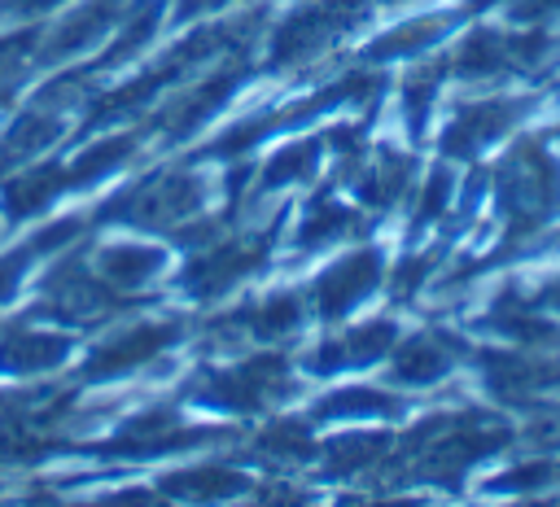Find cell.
I'll use <instances>...</instances> for the list:
<instances>
[{"mask_svg":"<svg viewBox=\"0 0 560 507\" xmlns=\"http://www.w3.org/2000/svg\"><path fill=\"white\" fill-rule=\"evenodd\" d=\"M547 52H551V39H547L542 26H525V31H512V26H472L442 57V66H446V79L494 83L503 74L534 70Z\"/></svg>","mask_w":560,"mask_h":507,"instance_id":"7","label":"cell"},{"mask_svg":"<svg viewBox=\"0 0 560 507\" xmlns=\"http://www.w3.org/2000/svg\"><path fill=\"white\" fill-rule=\"evenodd\" d=\"M0 236H4V219H0Z\"/></svg>","mask_w":560,"mask_h":507,"instance_id":"30","label":"cell"},{"mask_svg":"<svg viewBox=\"0 0 560 507\" xmlns=\"http://www.w3.org/2000/svg\"><path fill=\"white\" fill-rule=\"evenodd\" d=\"M503 9L516 26H547L551 17H560V0H503Z\"/></svg>","mask_w":560,"mask_h":507,"instance_id":"27","label":"cell"},{"mask_svg":"<svg viewBox=\"0 0 560 507\" xmlns=\"http://www.w3.org/2000/svg\"><path fill=\"white\" fill-rule=\"evenodd\" d=\"M385 284V254L381 245H354L346 254H337L306 288L311 315H319L324 323H341L350 315H359Z\"/></svg>","mask_w":560,"mask_h":507,"instance_id":"11","label":"cell"},{"mask_svg":"<svg viewBox=\"0 0 560 507\" xmlns=\"http://www.w3.org/2000/svg\"><path fill=\"white\" fill-rule=\"evenodd\" d=\"M258 455L276 463H306L315 459V433L311 420H276L258 428Z\"/></svg>","mask_w":560,"mask_h":507,"instance_id":"25","label":"cell"},{"mask_svg":"<svg viewBox=\"0 0 560 507\" xmlns=\"http://www.w3.org/2000/svg\"><path fill=\"white\" fill-rule=\"evenodd\" d=\"M389 433H376V424H354L346 433H337L319 455V468L324 476H337V481H354V476H368L381 459H389Z\"/></svg>","mask_w":560,"mask_h":507,"instance_id":"23","label":"cell"},{"mask_svg":"<svg viewBox=\"0 0 560 507\" xmlns=\"http://www.w3.org/2000/svg\"><path fill=\"white\" fill-rule=\"evenodd\" d=\"M494 192L508 223V245L534 240L560 214V157L538 135L512 140L494 170Z\"/></svg>","mask_w":560,"mask_h":507,"instance_id":"3","label":"cell"},{"mask_svg":"<svg viewBox=\"0 0 560 507\" xmlns=\"http://www.w3.org/2000/svg\"><path fill=\"white\" fill-rule=\"evenodd\" d=\"M214 437H219L214 428L188 424L175 406H144V411H131L127 420L114 424L101 455H109V459H166V455L192 450L197 441H214Z\"/></svg>","mask_w":560,"mask_h":507,"instance_id":"12","label":"cell"},{"mask_svg":"<svg viewBox=\"0 0 560 507\" xmlns=\"http://www.w3.org/2000/svg\"><path fill=\"white\" fill-rule=\"evenodd\" d=\"M74 354V337L70 328H52V323H39V315L31 319H18L0 332V376L4 380H35V376H48L57 367H66Z\"/></svg>","mask_w":560,"mask_h":507,"instance_id":"15","label":"cell"},{"mask_svg":"<svg viewBox=\"0 0 560 507\" xmlns=\"http://www.w3.org/2000/svg\"><path fill=\"white\" fill-rule=\"evenodd\" d=\"M324 153H328L324 135H293V140L276 144L271 157L254 170V201L276 197V192L298 188V184H311L324 166Z\"/></svg>","mask_w":560,"mask_h":507,"instance_id":"21","label":"cell"},{"mask_svg":"<svg viewBox=\"0 0 560 507\" xmlns=\"http://www.w3.org/2000/svg\"><path fill=\"white\" fill-rule=\"evenodd\" d=\"M92 271L114 284L118 293L136 297L144 293L149 284H158L166 271H171V249L158 245V240H140V236H122V240H105L96 245V254L88 258Z\"/></svg>","mask_w":560,"mask_h":507,"instance_id":"18","label":"cell"},{"mask_svg":"<svg viewBox=\"0 0 560 507\" xmlns=\"http://www.w3.org/2000/svg\"><path fill=\"white\" fill-rule=\"evenodd\" d=\"M459 358H464V345L451 332L424 328V332H411V337L398 332V341H394V350H389L385 363H389L394 385H402V389H429V385L451 380V372L459 367Z\"/></svg>","mask_w":560,"mask_h":507,"instance_id":"17","label":"cell"},{"mask_svg":"<svg viewBox=\"0 0 560 507\" xmlns=\"http://www.w3.org/2000/svg\"><path fill=\"white\" fill-rule=\"evenodd\" d=\"M411 219H407V236H424L433 232L438 223H446V214L455 210V197H459V179L451 170V162H438L424 179L411 184Z\"/></svg>","mask_w":560,"mask_h":507,"instance_id":"24","label":"cell"},{"mask_svg":"<svg viewBox=\"0 0 560 507\" xmlns=\"http://www.w3.org/2000/svg\"><path fill=\"white\" fill-rule=\"evenodd\" d=\"M490 0H468L464 9H424V13H411L385 31H376L368 44H363V61L368 66H411L420 57H429L446 35H455L468 17H477Z\"/></svg>","mask_w":560,"mask_h":507,"instance_id":"13","label":"cell"},{"mask_svg":"<svg viewBox=\"0 0 560 507\" xmlns=\"http://www.w3.org/2000/svg\"><path fill=\"white\" fill-rule=\"evenodd\" d=\"M131 9V0H79L70 4L39 39L35 48V61L44 66H66V61H79L83 52H96L122 22V13Z\"/></svg>","mask_w":560,"mask_h":507,"instance_id":"14","label":"cell"},{"mask_svg":"<svg viewBox=\"0 0 560 507\" xmlns=\"http://www.w3.org/2000/svg\"><path fill=\"white\" fill-rule=\"evenodd\" d=\"M534 105H538V96H508V92L459 101V105H451L446 122L438 127V149L451 162H472L490 144L508 140L521 127V118H529Z\"/></svg>","mask_w":560,"mask_h":507,"instance_id":"10","label":"cell"},{"mask_svg":"<svg viewBox=\"0 0 560 507\" xmlns=\"http://www.w3.org/2000/svg\"><path fill=\"white\" fill-rule=\"evenodd\" d=\"M184 323L175 315H153V319H127L118 328H109L101 341L88 345V354L79 358V380L88 385H105V380H127L149 372L158 358H166L179 341H184Z\"/></svg>","mask_w":560,"mask_h":507,"instance_id":"8","label":"cell"},{"mask_svg":"<svg viewBox=\"0 0 560 507\" xmlns=\"http://www.w3.org/2000/svg\"><path fill=\"white\" fill-rule=\"evenodd\" d=\"M276 227V223H271ZM271 227L254 223V227H241L232 232L228 223L214 227L210 236H201L192 249H188V267L179 275V288L184 297L192 302H219L228 297L241 280H249L254 271H262L267 254H271Z\"/></svg>","mask_w":560,"mask_h":507,"instance_id":"6","label":"cell"},{"mask_svg":"<svg viewBox=\"0 0 560 507\" xmlns=\"http://www.w3.org/2000/svg\"><path fill=\"white\" fill-rule=\"evenodd\" d=\"M394 341H398V323L389 315H372V319L350 315V319L332 323L315 345H306V354L298 358V372L315 376V380L354 376V372H368V367L385 363Z\"/></svg>","mask_w":560,"mask_h":507,"instance_id":"9","label":"cell"},{"mask_svg":"<svg viewBox=\"0 0 560 507\" xmlns=\"http://www.w3.org/2000/svg\"><path fill=\"white\" fill-rule=\"evenodd\" d=\"M508 441L512 428L490 411H442L402 437V459H411L424 481L459 485L468 468L499 455Z\"/></svg>","mask_w":560,"mask_h":507,"instance_id":"1","label":"cell"},{"mask_svg":"<svg viewBox=\"0 0 560 507\" xmlns=\"http://www.w3.org/2000/svg\"><path fill=\"white\" fill-rule=\"evenodd\" d=\"M346 175L354 179V197L363 210L372 214H389L402 205V197L411 192V175H416V162L394 149V144H376V149H363L359 157L346 162Z\"/></svg>","mask_w":560,"mask_h":507,"instance_id":"16","label":"cell"},{"mask_svg":"<svg viewBox=\"0 0 560 507\" xmlns=\"http://www.w3.org/2000/svg\"><path fill=\"white\" fill-rule=\"evenodd\" d=\"M249 490V472L228 463V459H197L184 468H171L158 481V494L171 498H192V503H214V498H236Z\"/></svg>","mask_w":560,"mask_h":507,"instance_id":"22","label":"cell"},{"mask_svg":"<svg viewBox=\"0 0 560 507\" xmlns=\"http://www.w3.org/2000/svg\"><path fill=\"white\" fill-rule=\"evenodd\" d=\"M210 179L201 170H153L144 179H131L127 188H118L101 210V219H118L131 223L136 232H171L179 236L192 219H201L210 210Z\"/></svg>","mask_w":560,"mask_h":507,"instance_id":"5","label":"cell"},{"mask_svg":"<svg viewBox=\"0 0 560 507\" xmlns=\"http://www.w3.org/2000/svg\"><path fill=\"white\" fill-rule=\"evenodd\" d=\"M66 0H0V22H18V17H35L44 9H57Z\"/></svg>","mask_w":560,"mask_h":507,"instance_id":"28","label":"cell"},{"mask_svg":"<svg viewBox=\"0 0 560 507\" xmlns=\"http://www.w3.org/2000/svg\"><path fill=\"white\" fill-rule=\"evenodd\" d=\"M529 293V302H538L542 310H551V315H560V275H542L534 288H525Z\"/></svg>","mask_w":560,"mask_h":507,"instance_id":"29","label":"cell"},{"mask_svg":"<svg viewBox=\"0 0 560 507\" xmlns=\"http://www.w3.org/2000/svg\"><path fill=\"white\" fill-rule=\"evenodd\" d=\"M407 398L385 385H337L311 402V424H394L402 420Z\"/></svg>","mask_w":560,"mask_h":507,"instance_id":"20","label":"cell"},{"mask_svg":"<svg viewBox=\"0 0 560 507\" xmlns=\"http://www.w3.org/2000/svg\"><path fill=\"white\" fill-rule=\"evenodd\" d=\"M363 232V205H350L332 192H315L298 223H293V236H289V254L293 258H315L324 249H337L346 240H354Z\"/></svg>","mask_w":560,"mask_h":507,"instance_id":"19","label":"cell"},{"mask_svg":"<svg viewBox=\"0 0 560 507\" xmlns=\"http://www.w3.org/2000/svg\"><path fill=\"white\" fill-rule=\"evenodd\" d=\"M376 0H298L267 31V70H302L328 57L346 35L372 17Z\"/></svg>","mask_w":560,"mask_h":507,"instance_id":"4","label":"cell"},{"mask_svg":"<svg viewBox=\"0 0 560 507\" xmlns=\"http://www.w3.org/2000/svg\"><path fill=\"white\" fill-rule=\"evenodd\" d=\"M298 389V376L289 358L276 345H262L254 354H241L232 363H210L188 380V402L214 411V415H258L280 402H289Z\"/></svg>","mask_w":560,"mask_h":507,"instance_id":"2","label":"cell"},{"mask_svg":"<svg viewBox=\"0 0 560 507\" xmlns=\"http://www.w3.org/2000/svg\"><path fill=\"white\" fill-rule=\"evenodd\" d=\"M35 258H39V254H35L26 240L0 254V306H9V302L22 293V280L31 275V262H35Z\"/></svg>","mask_w":560,"mask_h":507,"instance_id":"26","label":"cell"}]
</instances>
